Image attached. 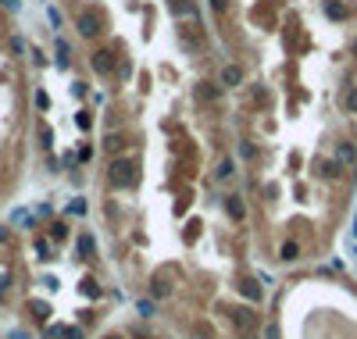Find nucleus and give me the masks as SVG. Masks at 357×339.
<instances>
[{"label":"nucleus","mask_w":357,"mask_h":339,"mask_svg":"<svg viewBox=\"0 0 357 339\" xmlns=\"http://www.w3.org/2000/svg\"><path fill=\"white\" fill-rule=\"evenodd\" d=\"M236 164L268 218L343 207L357 172V0H204Z\"/></svg>","instance_id":"f257e3e1"}]
</instances>
